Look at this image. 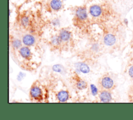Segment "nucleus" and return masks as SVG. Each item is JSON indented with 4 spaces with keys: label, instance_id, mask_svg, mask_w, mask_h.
I'll list each match as a JSON object with an SVG mask.
<instances>
[{
    "label": "nucleus",
    "instance_id": "5",
    "mask_svg": "<svg viewBox=\"0 0 133 120\" xmlns=\"http://www.w3.org/2000/svg\"><path fill=\"white\" fill-rule=\"evenodd\" d=\"M58 35L62 43H66L72 40L73 34L72 31L67 28H63L59 30Z\"/></svg>",
    "mask_w": 133,
    "mask_h": 120
},
{
    "label": "nucleus",
    "instance_id": "9",
    "mask_svg": "<svg viewBox=\"0 0 133 120\" xmlns=\"http://www.w3.org/2000/svg\"><path fill=\"white\" fill-rule=\"evenodd\" d=\"M99 98L101 102L108 103L112 100V95L109 90H103L99 94Z\"/></svg>",
    "mask_w": 133,
    "mask_h": 120
},
{
    "label": "nucleus",
    "instance_id": "4",
    "mask_svg": "<svg viewBox=\"0 0 133 120\" xmlns=\"http://www.w3.org/2000/svg\"><path fill=\"white\" fill-rule=\"evenodd\" d=\"M64 7L63 0H46L45 10L50 13L58 12Z\"/></svg>",
    "mask_w": 133,
    "mask_h": 120
},
{
    "label": "nucleus",
    "instance_id": "13",
    "mask_svg": "<svg viewBox=\"0 0 133 120\" xmlns=\"http://www.w3.org/2000/svg\"><path fill=\"white\" fill-rule=\"evenodd\" d=\"M78 68L79 70L84 74H87L90 71V69L89 67H88V66L83 63H81L79 64V66H78Z\"/></svg>",
    "mask_w": 133,
    "mask_h": 120
},
{
    "label": "nucleus",
    "instance_id": "6",
    "mask_svg": "<svg viewBox=\"0 0 133 120\" xmlns=\"http://www.w3.org/2000/svg\"><path fill=\"white\" fill-rule=\"evenodd\" d=\"M101 86L107 90H111L115 87L114 80L109 76H104L101 79Z\"/></svg>",
    "mask_w": 133,
    "mask_h": 120
},
{
    "label": "nucleus",
    "instance_id": "7",
    "mask_svg": "<svg viewBox=\"0 0 133 120\" xmlns=\"http://www.w3.org/2000/svg\"><path fill=\"white\" fill-rule=\"evenodd\" d=\"M31 97L34 100H41L42 99L43 92L42 89L37 85H33L30 91Z\"/></svg>",
    "mask_w": 133,
    "mask_h": 120
},
{
    "label": "nucleus",
    "instance_id": "3",
    "mask_svg": "<svg viewBox=\"0 0 133 120\" xmlns=\"http://www.w3.org/2000/svg\"><path fill=\"white\" fill-rule=\"evenodd\" d=\"M20 27L25 30L31 29L33 27V18L32 15L29 11H23L19 19Z\"/></svg>",
    "mask_w": 133,
    "mask_h": 120
},
{
    "label": "nucleus",
    "instance_id": "1",
    "mask_svg": "<svg viewBox=\"0 0 133 120\" xmlns=\"http://www.w3.org/2000/svg\"><path fill=\"white\" fill-rule=\"evenodd\" d=\"M88 13L92 23L102 26H106L116 16V13L111 5L105 0L91 5L88 8Z\"/></svg>",
    "mask_w": 133,
    "mask_h": 120
},
{
    "label": "nucleus",
    "instance_id": "14",
    "mask_svg": "<svg viewBox=\"0 0 133 120\" xmlns=\"http://www.w3.org/2000/svg\"><path fill=\"white\" fill-rule=\"evenodd\" d=\"M76 87L79 90H83L87 88V84L85 81L83 80H79L77 82Z\"/></svg>",
    "mask_w": 133,
    "mask_h": 120
},
{
    "label": "nucleus",
    "instance_id": "17",
    "mask_svg": "<svg viewBox=\"0 0 133 120\" xmlns=\"http://www.w3.org/2000/svg\"><path fill=\"white\" fill-rule=\"evenodd\" d=\"M90 89H91V93L93 95H96L97 94L98 90L97 88L94 85L92 84L90 85Z\"/></svg>",
    "mask_w": 133,
    "mask_h": 120
},
{
    "label": "nucleus",
    "instance_id": "8",
    "mask_svg": "<svg viewBox=\"0 0 133 120\" xmlns=\"http://www.w3.org/2000/svg\"><path fill=\"white\" fill-rule=\"evenodd\" d=\"M22 42L26 46H31L36 42L35 37L32 33H26L22 37Z\"/></svg>",
    "mask_w": 133,
    "mask_h": 120
},
{
    "label": "nucleus",
    "instance_id": "11",
    "mask_svg": "<svg viewBox=\"0 0 133 120\" xmlns=\"http://www.w3.org/2000/svg\"><path fill=\"white\" fill-rule=\"evenodd\" d=\"M57 99L60 102H64L66 101L69 99V93L66 91H60L57 94Z\"/></svg>",
    "mask_w": 133,
    "mask_h": 120
},
{
    "label": "nucleus",
    "instance_id": "2",
    "mask_svg": "<svg viewBox=\"0 0 133 120\" xmlns=\"http://www.w3.org/2000/svg\"><path fill=\"white\" fill-rule=\"evenodd\" d=\"M71 9L73 14L74 26L82 31L88 32L92 22L88 15L86 4L72 7Z\"/></svg>",
    "mask_w": 133,
    "mask_h": 120
},
{
    "label": "nucleus",
    "instance_id": "16",
    "mask_svg": "<svg viewBox=\"0 0 133 120\" xmlns=\"http://www.w3.org/2000/svg\"><path fill=\"white\" fill-rule=\"evenodd\" d=\"M129 61H133V38L129 43Z\"/></svg>",
    "mask_w": 133,
    "mask_h": 120
},
{
    "label": "nucleus",
    "instance_id": "18",
    "mask_svg": "<svg viewBox=\"0 0 133 120\" xmlns=\"http://www.w3.org/2000/svg\"><path fill=\"white\" fill-rule=\"evenodd\" d=\"M53 69L56 71L60 72L61 71H62V67L60 65H57L53 66Z\"/></svg>",
    "mask_w": 133,
    "mask_h": 120
},
{
    "label": "nucleus",
    "instance_id": "10",
    "mask_svg": "<svg viewBox=\"0 0 133 120\" xmlns=\"http://www.w3.org/2000/svg\"><path fill=\"white\" fill-rule=\"evenodd\" d=\"M19 53L23 58L26 59H29L32 55L31 50L27 46L21 47L19 50Z\"/></svg>",
    "mask_w": 133,
    "mask_h": 120
},
{
    "label": "nucleus",
    "instance_id": "20",
    "mask_svg": "<svg viewBox=\"0 0 133 120\" xmlns=\"http://www.w3.org/2000/svg\"><path fill=\"white\" fill-rule=\"evenodd\" d=\"M63 1H65V0H63Z\"/></svg>",
    "mask_w": 133,
    "mask_h": 120
},
{
    "label": "nucleus",
    "instance_id": "12",
    "mask_svg": "<svg viewBox=\"0 0 133 120\" xmlns=\"http://www.w3.org/2000/svg\"><path fill=\"white\" fill-rule=\"evenodd\" d=\"M126 71L129 77L133 80V61H129L126 66Z\"/></svg>",
    "mask_w": 133,
    "mask_h": 120
},
{
    "label": "nucleus",
    "instance_id": "15",
    "mask_svg": "<svg viewBox=\"0 0 133 120\" xmlns=\"http://www.w3.org/2000/svg\"><path fill=\"white\" fill-rule=\"evenodd\" d=\"M11 42H12V46L16 49H18L20 47L21 45V42L18 39L13 38L11 41Z\"/></svg>",
    "mask_w": 133,
    "mask_h": 120
},
{
    "label": "nucleus",
    "instance_id": "19",
    "mask_svg": "<svg viewBox=\"0 0 133 120\" xmlns=\"http://www.w3.org/2000/svg\"><path fill=\"white\" fill-rule=\"evenodd\" d=\"M84 2L86 3H89V2H92V1L94 0H84Z\"/></svg>",
    "mask_w": 133,
    "mask_h": 120
}]
</instances>
